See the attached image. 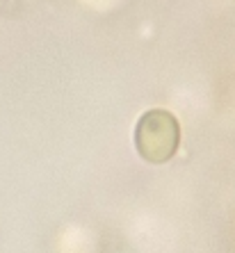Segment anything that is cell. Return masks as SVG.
I'll return each instance as SVG.
<instances>
[{
    "label": "cell",
    "mask_w": 235,
    "mask_h": 253,
    "mask_svg": "<svg viewBox=\"0 0 235 253\" xmlns=\"http://www.w3.org/2000/svg\"><path fill=\"white\" fill-rule=\"evenodd\" d=\"M178 146V124L167 112H148L137 126V148L151 162H165Z\"/></svg>",
    "instance_id": "obj_1"
}]
</instances>
